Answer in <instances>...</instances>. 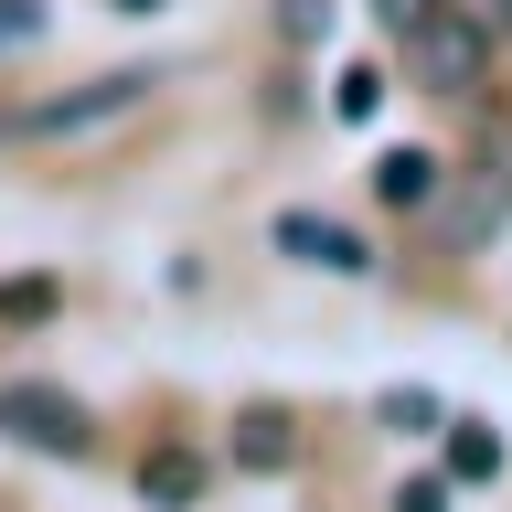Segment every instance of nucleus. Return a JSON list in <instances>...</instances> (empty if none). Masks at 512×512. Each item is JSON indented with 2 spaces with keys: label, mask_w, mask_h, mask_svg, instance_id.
I'll list each match as a JSON object with an SVG mask.
<instances>
[{
  "label": "nucleus",
  "mask_w": 512,
  "mask_h": 512,
  "mask_svg": "<svg viewBox=\"0 0 512 512\" xmlns=\"http://www.w3.org/2000/svg\"><path fill=\"white\" fill-rule=\"evenodd\" d=\"M150 86H160V75L118 64V75H96V86H64V96H43V107H22L0 139H86V128H118V118L150 107Z\"/></svg>",
  "instance_id": "nucleus-1"
},
{
  "label": "nucleus",
  "mask_w": 512,
  "mask_h": 512,
  "mask_svg": "<svg viewBox=\"0 0 512 512\" xmlns=\"http://www.w3.org/2000/svg\"><path fill=\"white\" fill-rule=\"evenodd\" d=\"M491 43H502V32H480L470 22V0H438V11H427V22L406 32V54H416V75H427V86H470L480 64H491Z\"/></svg>",
  "instance_id": "nucleus-2"
},
{
  "label": "nucleus",
  "mask_w": 512,
  "mask_h": 512,
  "mask_svg": "<svg viewBox=\"0 0 512 512\" xmlns=\"http://www.w3.org/2000/svg\"><path fill=\"white\" fill-rule=\"evenodd\" d=\"M502 224H512V171H502V160H480V171H459V182L438 192V246H448V256L491 246Z\"/></svg>",
  "instance_id": "nucleus-3"
},
{
  "label": "nucleus",
  "mask_w": 512,
  "mask_h": 512,
  "mask_svg": "<svg viewBox=\"0 0 512 512\" xmlns=\"http://www.w3.org/2000/svg\"><path fill=\"white\" fill-rule=\"evenodd\" d=\"M0 427H11V438L22 448H64V459H75V448H86V406H75V395H64V384H0Z\"/></svg>",
  "instance_id": "nucleus-4"
},
{
  "label": "nucleus",
  "mask_w": 512,
  "mask_h": 512,
  "mask_svg": "<svg viewBox=\"0 0 512 512\" xmlns=\"http://www.w3.org/2000/svg\"><path fill=\"white\" fill-rule=\"evenodd\" d=\"M278 246L299 256V267H331V278H363L374 256H363V235L352 224H331V214H278Z\"/></svg>",
  "instance_id": "nucleus-5"
},
{
  "label": "nucleus",
  "mask_w": 512,
  "mask_h": 512,
  "mask_svg": "<svg viewBox=\"0 0 512 512\" xmlns=\"http://www.w3.org/2000/svg\"><path fill=\"white\" fill-rule=\"evenodd\" d=\"M438 192H448V171L427 150H384L374 160V203H395V214H438Z\"/></svg>",
  "instance_id": "nucleus-6"
},
{
  "label": "nucleus",
  "mask_w": 512,
  "mask_h": 512,
  "mask_svg": "<svg viewBox=\"0 0 512 512\" xmlns=\"http://www.w3.org/2000/svg\"><path fill=\"white\" fill-rule=\"evenodd\" d=\"M235 459H246V470H288V459H299L288 406H246V416H235Z\"/></svg>",
  "instance_id": "nucleus-7"
},
{
  "label": "nucleus",
  "mask_w": 512,
  "mask_h": 512,
  "mask_svg": "<svg viewBox=\"0 0 512 512\" xmlns=\"http://www.w3.org/2000/svg\"><path fill=\"white\" fill-rule=\"evenodd\" d=\"M192 491H203V459H192V448H160V459H139V502L182 512Z\"/></svg>",
  "instance_id": "nucleus-8"
},
{
  "label": "nucleus",
  "mask_w": 512,
  "mask_h": 512,
  "mask_svg": "<svg viewBox=\"0 0 512 512\" xmlns=\"http://www.w3.org/2000/svg\"><path fill=\"white\" fill-rule=\"evenodd\" d=\"M448 480H502V427H448Z\"/></svg>",
  "instance_id": "nucleus-9"
},
{
  "label": "nucleus",
  "mask_w": 512,
  "mask_h": 512,
  "mask_svg": "<svg viewBox=\"0 0 512 512\" xmlns=\"http://www.w3.org/2000/svg\"><path fill=\"white\" fill-rule=\"evenodd\" d=\"M43 310H54V278H11L0 288V320H43Z\"/></svg>",
  "instance_id": "nucleus-10"
},
{
  "label": "nucleus",
  "mask_w": 512,
  "mask_h": 512,
  "mask_svg": "<svg viewBox=\"0 0 512 512\" xmlns=\"http://www.w3.org/2000/svg\"><path fill=\"white\" fill-rule=\"evenodd\" d=\"M374 107H384V75H374V64H352V75H342V118H374Z\"/></svg>",
  "instance_id": "nucleus-11"
},
{
  "label": "nucleus",
  "mask_w": 512,
  "mask_h": 512,
  "mask_svg": "<svg viewBox=\"0 0 512 512\" xmlns=\"http://www.w3.org/2000/svg\"><path fill=\"white\" fill-rule=\"evenodd\" d=\"M32 32H43V0H0V54H11V43H32Z\"/></svg>",
  "instance_id": "nucleus-12"
},
{
  "label": "nucleus",
  "mask_w": 512,
  "mask_h": 512,
  "mask_svg": "<svg viewBox=\"0 0 512 512\" xmlns=\"http://www.w3.org/2000/svg\"><path fill=\"white\" fill-rule=\"evenodd\" d=\"M320 22H331V0H278V32H288V43H310Z\"/></svg>",
  "instance_id": "nucleus-13"
},
{
  "label": "nucleus",
  "mask_w": 512,
  "mask_h": 512,
  "mask_svg": "<svg viewBox=\"0 0 512 512\" xmlns=\"http://www.w3.org/2000/svg\"><path fill=\"white\" fill-rule=\"evenodd\" d=\"M395 512H448V480H406V491H395Z\"/></svg>",
  "instance_id": "nucleus-14"
},
{
  "label": "nucleus",
  "mask_w": 512,
  "mask_h": 512,
  "mask_svg": "<svg viewBox=\"0 0 512 512\" xmlns=\"http://www.w3.org/2000/svg\"><path fill=\"white\" fill-rule=\"evenodd\" d=\"M427 11H438V0H384V32H416Z\"/></svg>",
  "instance_id": "nucleus-15"
},
{
  "label": "nucleus",
  "mask_w": 512,
  "mask_h": 512,
  "mask_svg": "<svg viewBox=\"0 0 512 512\" xmlns=\"http://www.w3.org/2000/svg\"><path fill=\"white\" fill-rule=\"evenodd\" d=\"M470 22L480 32H512V0H470Z\"/></svg>",
  "instance_id": "nucleus-16"
},
{
  "label": "nucleus",
  "mask_w": 512,
  "mask_h": 512,
  "mask_svg": "<svg viewBox=\"0 0 512 512\" xmlns=\"http://www.w3.org/2000/svg\"><path fill=\"white\" fill-rule=\"evenodd\" d=\"M118 11H150V0H118Z\"/></svg>",
  "instance_id": "nucleus-17"
}]
</instances>
